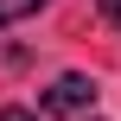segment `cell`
<instances>
[{
  "instance_id": "1",
  "label": "cell",
  "mask_w": 121,
  "mask_h": 121,
  "mask_svg": "<svg viewBox=\"0 0 121 121\" xmlns=\"http://www.w3.org/2000/svg\"><path fill=\"white\" fill-rule=\"evenodd\" d=\"M89 102H96V83H89L83 70H64V77L38 96V115H83Z\"/></svg>"
},
{
  "instance_id": "2",
  "label": "cell",
  "mask_w": 121,
  "mask_h": 121,
  "mask_svg": "<svg viewBox=\"0 0 121 121\" xmlns=\"http://www.w3.org/2000/svg\"><path fill=\"white\" fill-rule=\"evenodd\" d=\"M45 0H0V26H19L26 13H38Z\"/></svg>"
},
{
  "instance_id": "4",
  "label": "cell",
  "mask_w": 121,
  "mask_h": 121,
  "mask_svg": "<svg viewBox=\"0 0 121 121\" xmlns=\"http://www.w3.org/2000/svg\"><path fill=\"white\" fill-rule=\"evenodd\" d=\"M0 121H38L32 108H0Z\"/></svg>"
},
{
  "instance_id": "3",
  "label": "cell",
  "mask_w": 121,
  "mask_h": 121,
  "mask_svg": "<svg viewBox=\"0 0 121 121\" xmlns=\"http://www.w3.org/2000/svg\"><path fill=\"white\" fill-rule=\"evenodd\" d=\"M96 6H102V19H108V26L121 32V0H96Z\"/></svg>"
}]
</instances>
